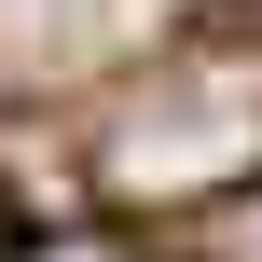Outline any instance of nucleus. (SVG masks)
Segmentation results:
<instances>
[{"label":"nucleus","mask_w":262,"mask_h":262,"mask_svg":"<svg viewBox=\"0 0 262 262\" xmlns=\"http://www.w3.org/2000/svg\"><path fill=\"white\" fill-rule=\"evenodd\" d=\"M111 193L124 207H193L262 180V69H166L124 124H111Z\"/></svg>","instance_id":"nucleus-1"},{"label":"nucleus","mask_w":262,"mask_h":262,"mask_svg":"<svg viewBox=\"0 0 262 262\" xmlns=\"http://www.w3.org/2000/svg\"><path fill=\"white\" fill-rule=\"evenodd\" d=\"M221 262H262V193L235 207V235H221Z\"/></svg>","instance_id":"nucleus-2"},{"label":"nucleus","mask_w":262,"mask_h":262,"mask_svg":"<svg viewBox=\"0 0 262 262\" xmlns=\"http://www.w3.org/2000/svg\"><path fill=\"white\" fill-rule=\"evenodd\" d=\"M28 262H124V249H97V235H69V249H28Z\"/></svg>","instance_id":"nucleus-3"}]
</instances>
